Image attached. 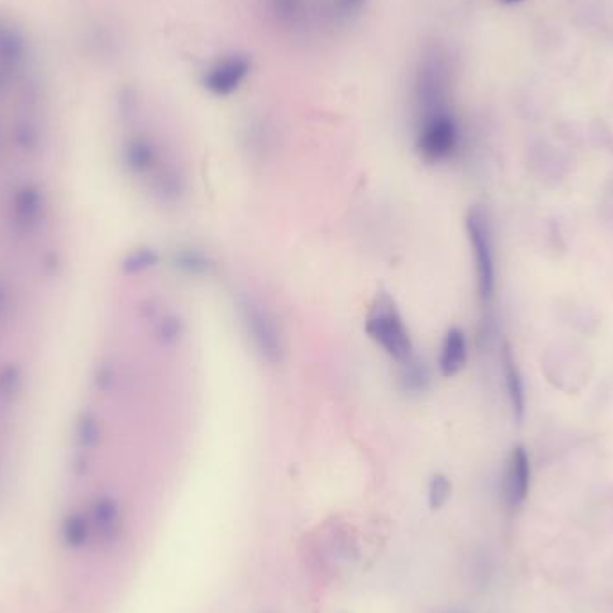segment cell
I'll use <instances>...</instances> for the list:
<instances>
[{
  "mask_svg": "<svg viewBox=\"0 0 613 613\" xmlns=\"http://www.w3.org/2000/svg\"><path fill=\"white\" fill-rule=\"evenodd\" d=\"M502 2H515V0H502Z\"/></svg>",
  "mask_w": 613,
  "mask_h": 613,
  "instance_id": "obj_17",
  "label": "cell"
},
{
  "mask_svg": "<svg viewBox=\"0 0 613 613\" xmlns=\"http://www.w3.org/2000/svg\"><path fill=\"white\" fill-rule=\"evenodd\" d=\"M458 144V122L450 110L418 119L416 151L427 164H441L449 160L456 153Z\"/></svg>",
  "mask_w": 613,
  "mask_h": 613,
  "instance_id": "obj_3",
  "label": "cell"
},
{
  "mask_svg": "<svg viewBox=\"0 0 613 613\" xmlns=\"http://www.w3.org/2000/svg\"><path fill=\"white\" fill-rule=\"evenodd\" d=\"M529 481H531L529 456L526 449L519 445L511 450L504 479V497L511 508H519L520 504H524L529 493Z\"/></svg>",
  "mask_w": 613,
  "mask_h": 613,
  "instance_id": "obj_6",
  "label": "cell"
},
{
  "mask_svg": "<svg viewBox=\"0 0 613 613\" xmlns=\"http://www.w3.org/2000/svg\"><path fill=\"white\" fill-rule=\"evenodd\" d=\"M368 0H330V15L337 22H346L357 17Z\"/></svg>",
  "mask_w": 613,
  "mask_h": 613,
  "instance_id": "obj_14",
  "label": "cell"
},
{
  "mask_svg": "<svg viewBox=\"0 0 613 613\" xmlns=\"http://www.w3.org/2000/svg\"><path fill=\"white\" fill-rule=\"evenodd\" d=\"M174 266L189 277H208L214 269V262L205 251L185 248L174 255Z\"/></svg>",
  "mask_w": 613,
  "mask_h": 613,
  "instance_id": "obj_11",
  "label": "cell"
},
{
  "mask_svg": "<svg viewBox=\"0 0 613 613\" xmlns=\"http://www.w3.org/2000/svg\"><path fill=\"white\" fill-rule=\"evenodd\" d=\"M131 271H144V269L153 268L158 264V255L153 250H144L133 255L130 262Z\"/></svg>",
  "mask_w": 613,
  "mask_h": 613,
  "instance_id": "obj_16",
  "label": "cell"
},
{
  "mask_svg": "<svg viewBox=\"0 0 613 613\" xmlns=\"http://www.w3.org/2000/svg\"><path fill=\"white\" fill-rule=\"evenodd\" d=\"M468 241L474 253L477 291L483 302L492 300L495 291V259L488 219L481 208H472L467 216Z\"/></svg>",
  "mask_w": 613,
  "mask_h": 613,
  "instance_id": "obj_4",
  "label": "cell"
},
{
  "mask_svg": "<svg viewBox=\"0 0 613 613\" xmlns=\"http://www.w3.org/2000/svg\"><path fill=\"white\" fill-rule=\"evenodd\" d=\"M400 386L409 395H424L425 391L431 388V372L424 361L413 357L407 363H402Z\"/></svg>",
  "mask_w": 613,
  "mask_h": 613,
  "instance_id": "obj_9",
  "label": "cell"
},
{
  "mask_svg": "<svg viewBox=\"0 0 613 613\" xmlns=\"http://www.w3.org/2000/svg\"><path fill=\"white\" fill-rule=\"evenodd\" d=\"M251 70V60L246 54H228L225 58L217 60L210 69L207 70L203 85L210 94L217 97H226L239 90L244 79L248 78Z\"/></svg>",
  "mask_w": 613,
  "mask_h": 613,
  "instance_id": "obj_5",
  "label": "cell"
},
{
  "mask_svg": "<svg viewBox=\"0 0 613 613\" xmlns=\"http://www.w3.org/2000/svg\"><path fill=\"white\" fill-rule=\"evenodd\" d=\"M237 309L241 314L244 330L255 346L257 354L266 363H282L285 355L284 336L268 307L262 305L259 300H255L253 296L242 294L237 302Z\"/></svg>",
  "mask_w": 613,
  "mask_h": 613,
  "instance_id": "obj_2",
  "label": "cell"
},
{
  "mask_svg": "<svg viewBox=\"0 0 613 613\" xmlns=\"http://www.w3.org/2000/svg\"><path fill=\"white\" fill-rule=\"evenodd\" d=\"M452 484L445 475L436 474L429 483V506L432 510H440L450 499Z\"/></svg>",
  "mask_w": 613,
  "mask_h": 613,
  "instance_id": "obj_13",
  "label": "cell"
},
{
  "mask_svg": "<svg viewBox=\"0 0 613 613\" xmlns=\"http://www.w3.org/2000/svg\"><path fill=\"white\" fill-rule=\"evenodd\" d=\"M128 160L130 164L137 169L146 173L149 169H155L156 162H158V155H156V149L151 142H147L144 139H137L131 142L128 147Z\"/></svg>",
  "mask_w": 613,
  "mask_h": 613,
  "instance_id": "obj_12",
  "label": "cell"
},
{
  "mask_svg": "<svg viewBox=\"0 0 613 613\" xmlns=\"http://www.w3.org/2000/svg\"><path fill=\"white\" fill-rule=\"evenodd\" d=\"M366 332L398 364L407 363L415 357L413 337L388 294L377 298L366 320Z\"/></svg>",
  "mask_w": 613,
  "mask_h": 613,
  "instance_id": "obj_1",
  "label": "cell"
},
{
  "mask_svg": "<svg viewBox=\"0 0 613 613\" xmlns=\"http://www.w3.org/2000/svg\"><path fill=\"white\" fill-rule=\"evenodd\" d=\"M273 17L287 27L302 26L311 11V0H269Z\"/></svg>",
  "mask_w": 613,
  "mask_h": 613,
  "instance_id": "obj_10",
  "label": "cell"
},
{
  "mask_svg": "<svg viewBox=\"0 0 613 613\" xmlns=\"http://www.w3.org/2000/svg\"><path fill=\"white\" fill-rule=\"evenodd\" d=\"M502 368H504V382H506L511 407H513V415L517 420H522L526 413V393H524V382L520 377L519 366L511 354L510 346H506L502 352Z\"/></svg>",
  "mask_w": 613,
  "mask_h": 613,
  "instance_id": "obj_8",
  "label": "cell"
},
{
  "mask_svg": "<svg viewBox=\"0 0 613 613\" xmlns=\"http://www.w3.org/2000/svg\"><path fill=\"white\" fill-rule=\"evenodd\" d=\"M467 359L468 345L465 332L458 327L447 330L443 343H441L440 359H438L441 375L447 379L458 375L465 368Z\"/></svg>",
  "mask_w": 613,
  "mask_h": 613,
  "instance_id": "obj_7",
  "label": "cell"
},
{
  "mask_svg": "<svg viewBox=\"0 0 613 613\" xmlns=\"http://www.w3.org/2000/svg\"><path fill=\"white\" fill-rule=\"evenodd\" d=\"M183 334V321L176 316H171L162 323V330H160V336L164 339V343L167 345H173L176 343Z\"/></svg>",
  "mask_w": 613,
  "mask_h": 613,
  "instance_id": "obj_15",
  "label": "cell"
}]
</instances>
